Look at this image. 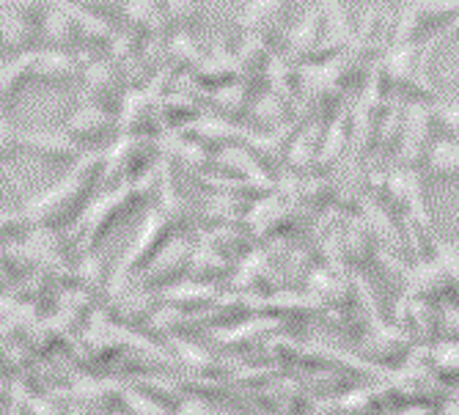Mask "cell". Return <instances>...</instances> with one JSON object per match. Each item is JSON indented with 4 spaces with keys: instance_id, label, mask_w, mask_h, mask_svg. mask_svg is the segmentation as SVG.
Returning <instances> with one entry per match:
<instances>
[{
    "instance_id": "cell-1",
    "label": "cell",
    "mask_w": 459,
    "mask_h": 415,
    "mask_svg": "<svg viewBox=\"0 0 459 415\" xmlns=\"http://www.w3.org/2000/svg\"><path fill=\"white\" fill-rule=\"evenodd\" d=\"M97 165H100V154L97 151L82 154L80 162L56 187H50L48 193H39V195L28 198L22 218L30 220V223H56L64 215H69L74 206H80V201L86 198V190L91 185V177H94Z\"/></svg>"
},
{
    "instance_id": "cell-2",
    "label": "cell",
    "mask_w": 459,
    "mask_h": 415,
    "mask_svg": "<svg viewBox=\"0 0 459 415\" xmlns=\"http://www.w3.org/2000/svg\"><path fill=\"white\" fill-rule=\"evenodd\" d=\"M459 17V0H399L396 45H412L427 28L448 25Z\"/></svg>"
},
{
    "instance_id": "cell-3",
    "label": "cell",
    "mask_w": 459,
    "mask_h": 415,
    "mask_svg": "<svg viewBox=\"0 0 459 415\" xmlns=\"http://www.w3.org/2000/svg\"><path fill=\"white\" fill-rule=\"evenodd\" d=\"M17 149L39 154L45 160H74L82 157V146L66 130H17Z\"/></svg>"
},
{
    "instance_id": "cell-4",
    "label": "cell",
    "mask_w": 459,
    "mask_h": 415,
    "mask_svg": "<svg viewBox=\"0 0 459 415\" xmlns=\"http://www.w3.org/2000/svg\"><path fill=\"white\" fill-rule=\"evenodd\" d=\"M289 0H245V6L237 17V25L245 30V36H256V39H270L283 17H286Z\"/></svg>"
},
{
    "instance_id": "cell-5",
    "label": "cell",
    "mask_w": 459,
    "mask_h": 415,
    "mask_svg": "<svg viewBox=\"0 0 459 415\" xmlns=\"http://www.w3.org/2000/svg\"><path fill=\"white\" fill-rule=\"evenodd\" d=\"M45 17L30 12H0V48L6 50H33L41 41Z\"/></svg>"
},
{
    "instance_id": "cell-6",
    "label": "cell",
    "mask_w": 459,
    "mask_h": 415,
    "mask_svg": "<svg viewBox=\"0 0 459 415\" xmlns=\"http://www.w3.org/2000/svg\"><path fill=\"white\" fill-rule=\"evenodd\" d=\"M86 86H82V97L86 105H97L108 110V102L118 99V72L108 61H89L86 64Z\"/></svg>"
},
{
    "instance_id": "cell-7",
    "label": "cell",
    "mask_w": 459,
    "mask_h": 415,
    "mask_svg": "<svg viewBox=\"0 0 459 415\" xmlns=\"http://www.w3.org/2000/svg\"><path fill=\"white\" fill-rule=\"evenodd\" d=\"M108 127H110V118H108V110L105 108H97V105H82L66 124V133L82 146V143H94L100 138L108 135Z\"/></svg>"
},
{
    "instance_id": "cell-8",
    "label": "cell",
    "mask_w": 459,
    "mask_h": 415,
    "mask_svg": "<svg viewBox=\"0 0 459 415\" xmlns=\"http://www.w3.org/2000/svg\"><path fill=\"white\" fill-rule=\"evenodd\" d=\"M427 177L432 182H454L459 179V141H435L427 149Z\"/></svg>"
},
{
    "instance_id": "cell-9",
    "label": "cell",
    "mask_w": 459,
    "mask_h": 415,
    "mask_svg": "<svg viewBox=\"0 0 459 415\" xmlns=\"http://www.w3.org/2000/svg\"><path fill=\"white\" fill-rule=\"evenodd\" d=\"M80 74L77 61L64 50L33 53V77L41 82H69Z\"/></svg>"
},
{
    "instance_id": "cell-10",
    "label": "cell",
    "mask_w": 459,
    "mask_h": 415,
    "mask_svg": "<svg viewBox=\"0 0 459 415\" xmlns=\"http://www.w3.org/2000/svg\"><path fill=\"white\" fill-rule=\"evenodd\" d=\"M30 77H33V53H25L22 58L0 66V110L9 108L20 97L22 86Z\"/></svg>"
},
{
    "instance_id": "cell-11",
    "label": "cell",
    "mask_w": 459,
    "mask_h": 415,
    "mask_svg": "<svg viewBox=\"0 0 459 415\" xmlns=\"http://www.w3.org/2000/svg\"><path fill=\"white\" fill-rule=\"evenodd\" d=\"M124 22L130 28V36H149L154 28H165L160 0H130L127 9L121 12Z\"/></svg>"
},
{
    "instance_id": "cell-12",
    "label": "cell",
    "mask_w": 459,
    "mask_h": 415,
    "mask_svg": "<svg viewBox=\"0 0 459 415\" xmlns=\"http://www.w3.org/2000/svg\"><path fill=\"white\" fill-rule=\"evenodd\" d=\"M201 20V0H165L162 22L171 30H190Z\"/></svg>"
},
{
    "instance_id": "cell-13",
    "label": "cell",
    "mask_w": 459,
    "mask_h": 415,
    "mask_svg": "<svg viewBox=\"0 0 459 415\" xmlns=\"http://www.w3.org/2000/svg\"><path fill=\"white\" fill-rule=\"evenodd\" d=\"M316 33H319V12H308L303 17V22L289 33V48L291 53H311L316 50Z\"/></svg>"
},
{
    "instance_id": "cell-14",
    "label": "cell",
    "mask_w": 459,
    "mask_h": 415,
    "mask_svg": "<svg viewBox=\"0 0 459 415\" xmlns=\"http://www.w3.org/2000/svg\"><path fill=\"white\" fill-rule=\"evenodd\" d=\"M74 6L91 17H100V20H110L124 12L121 0H74Z\"/></svg>"
},
{
    "instance_id": "cell-15",
    "label": "cell",
    "mask_w": 459,
    "mask_h": 415,
    "mask_svg": "<svg viewBox=\"0 0 459 415\" xmlns=\"http://www.w3.org/2000/svg\"><path fill=\"white\" fill-rule=\"evenodd\" d=\"M432 118L451 141H459V105H443L435 110Z\"/></svg>"
},
{
    "instance_id": "cell-16",
    "label": "cell",
    "mask_w": 459,
    "mask_h": 415,
    "mask_svg": "<svg viewBox=\"0 0 459 415\" xmlns=\"http://www.w3.org/2000/svg\"><path fill=\"white\" fill-rule=\"evenodd\" d=\"M14 149H17V130H14V124H12V118L0 116V169H4L6 157Z\"/></svg>"
},
{
    "instance_id": "cell-17",
    "label": "cell",
    "mask_w": 459,
    "mask_h": 415,
    "mask_svg": "<svg viewBox=\"0 0 459 415\" xmlns=\"http://www.w3.org/2000/svg\"><path fill=\"white\" fill-rule=\"evenodd\" d=\"M446 41H459V17H454L448 25H443V30L432 39V45H446Z\"/></svg>"
},
{
    "instance_id": "cell-18",
    "label": "cell",
    "mask_w": 459,
    "mask_h": 415,
    "mask_svg": "<svg viewBox=\"0 0 459 415\" xmlns=\"http://www.w3.org/2000/svg\"><path fill=\"white\" fill-rule=\"evenodd\" d=\"M22 220H25L22 215H14V212H0V237L9 234V231H14Z\"/></svg>"
}]
</instances>
